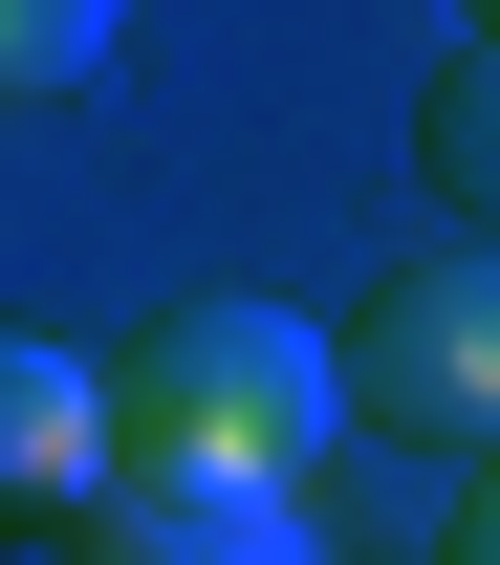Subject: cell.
I'll list each match as a JSON object with an SVG mask.
<instances>
[{
  "mask_svg": "<svg viewBox=\"0 0 500 565\" xmlns=\"http://www.w3.org/2000/svg\"><path fill=\"white\" fill-rule=\"evenodd\" d=\"M109 370V479H327V435H349V370L305 305H152Z\"/></svg>",
  "mask_w": 500,
  "mask_h": 565,
  "instance_id": "1",
  "label": "cell"
},
{
  "mask_svg": "<svg viewBox=\"0 0 500 565\" xmlns=\"http://www.w3.org/2000/svg\"><path fill=\"white\" fill-rule=\"evenodd\" d=\"M327 370H349V435H414V457H500V239L414 262V282H392V305H370Z\"/></svg>",
  "mask_w": 500,
  "mask_h": 565,
  "instance_id": "2",
  "label": "cell"
},
{
  "mask_svg": "<svg viewBox=\"0 0 500 565\" xmlns=\"http://www.w3.org/2000/svg\"><path fill=\"white\" fill-rule=\"evenodd\" d=\"M66 565H327V479H109Z\"/></svg>",
  "mask_w": 500,
  "mask_h": 565,
  "instance_id": "3",
  "label": "cell"
},
{
  "mask_svg": "<svg viewBox=\"0 0 500 565\" xmlns=\"http://www.w3.org/2000/svg\"><path fill=\"white\" fill-rule=\"evenodd\" d=\"M109 500V370L66 327H0V544H66Z\"/></svg>",
  "mask_w": 500,
  "mask_h": 565,
  "instance_id": "4",
  "label": "cell"
},
{
  "mask_svg": "<svg viewBox=\"0 0 500 565\" xmlns=\"http://www.w3.org/2000/svg\"><path fill=\"white\" fill-rule=\"evenodd\" d=\"M414 174H435V196L500 239V44H457V66H435V109H414Z\"/></svg>",
  "mask_w": 500,
  "mask_h": 565,
  "instance_id": "5",
  "label": "cell"
},
{
  "mask_svg": "<svg viewBox=\"0 0 500 565\" xmlns=\"http://www.w3.org/2000/svg\"><path fill=\"white\" fill-rule=\"evenodd\" d=\"M109 22H131V0H0V109H66V87L109 66Z\"/></svg>",
  "mask_w": 500,
  "mask_h": 565,
  "instance_id": "6",
  "label": "cell"
},
{
  "mask_svg": "<svg viewBox=\"0 0 500 565\" xmlns=\"http://www.w3.org/2000/svg\"><path fill=\"white\" fill-rule=\"evenodd\" d=\"M435 565H500V457L457 479V522H435Z\"/></svg>",
  "mask_w": 500,
  "mask_h": 565,
  "instance_id": "7",
  "label": "cell"
},
{
  "mask_svg": "<svg viewBox=\"0 0 500 565\" xmlns=\"http://www.w3.org/2000/svg\"><path fill=\"white\" fill-rule=\"evenodd\" d=\"M479 44H500V0H479Z\"/></svg>",
  "mask_w": 500,
  "mask_h": 565,
  "instance_id": "8",
  "label": "cell"
}]
</instances>
